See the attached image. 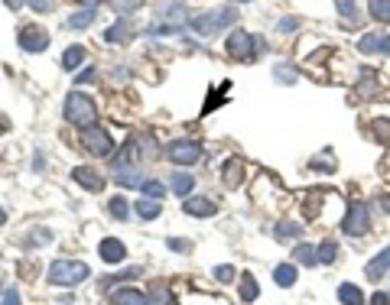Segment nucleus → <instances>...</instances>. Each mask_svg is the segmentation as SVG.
<instances>
[{"instance_id": "obj_1", "label": "nucleus", "mask_w": 390, "mask_h": 305, "mask_svg": "<svg viewBox=\"0 0 390 305\" xmlns=\"http://www.w3.org/2000/svg\"><path fill=\"white\" fill-rule=\"evenodd\" d=\"M238 20L241 17L234 7H215V10H208V13H199V17L189 20V30L199 36H215V33H221V30L234 26Z\"/></svg>"}, {"instance_id": "obj_2", "label": "nucleus", "mask_w": 390, "mask_h": 305, "mask_svg": "<svg viewBox=\"0 0 390 305\" xmlns=\"http://www.w3.org/2000/svg\"><path fill=\"white\" fill-rule=\"evenodd\" d=\"M65 120L68 124H75V127H94V117H98V110H94V101L88 98V94L82 91H72L65 94Z\"/></svg>"}, {"instance_id": "obj_3", "label": "nucleus", "mask_w": 390, "mask_h": 305, "mask_svg": "<svg viewBox=\"0 0 390 305\" xmlns=\"http://www.w3.org/2000/svg\"><path fill=\"white\" fill-rule=\"evenodd\" d=\"M225 49H228L231 59H238V62H254L257 56L267 49V46H263V39H257V36L247 33V30H234V33L228 36Z\"/></svg>"}, {"instance_id": "obj_4", "label": "nucleus", "mask_w": 390, "mask_h": 305, "mask_svg": "<svg viewBox=\"0 0 390 305\" xmlns=\"http://www.w3.org/2000/svg\"><path fill=\"white\" fill-rule=\"evenodd\" d=\"M88 276H92V270H88V263H82V260H56L49 266L52 286H78V283H85Z\"/></svg>"}, {"instance_id": "obj_5", "label": "nucleus", "mask_w": 390, "mask_h": 305, "mask_svg": "<svg viewBox=\"0 0 390 305\" xmlns=\"http://www.w3.org/2000/svg\"><path fill=\"white\" fill-rule=\"evenodd\" d=\"M341 231H345L348 238H365L367 231H371V208L365 202H355L348 208L345 221H341Z\"/></svg>"}, {"instance_id": "obj_6", "label": "nucleus", "mask_w": 390, "mask_h": 305, "mask_svg": "<svg viewBox=\"0 0 390 305\" xmlns=\"http://www.w3.org/2000/svg\"><path fill=\"white\" fill-rule=\"evenodd\" d=\"M82 146H85V152H92V156H101V160H108L111 150H114V140H111V134L104 127H85L82 130Z\"/></svg>"}, {"instance_id": "obj_7", "label": "nucleus", "mask_w": 390, "mask_h": 305, "mask_svg": "<svg viewBox=\"0 0 390 305\" xmlns=\"http://www.w3.org/2000/svg\"><path fill=\"white\" fill-rule=\"evenodd\" d=\"M166 156H170V162H176V166H195V162L202 160V146L195 143V140H172V143L166 146Z\"/></svg>"}, {"instance_id": "obj_8", "label": "nucleus", "mask_w": 390, "mask_h": 305, "mask_svg": "<svg viewBox=\"0 0 390 305\" xmlns=\"http://www.w3.org/2000/svg\"><path fill=\"white\" fill-rule=\"evenodd\" d=\"M17 43L23 46V52H46V49H49V33H46L39 23H30V26L20 30Z\"/></svg>"}, {"instance_id": "obj_9", "label": "nucleus", "mask_w": 390, "mask_h": 305, "mask_svg": "<svg viewBox=\"0 0 390 305\" xmlns=\"http://www.w3.org/2000/svg\"><path fill=\"white\" fill-rule=\"evenodd\" d=\"M111 176H114V182H120V186H127V188H144L150 182V176L137 169L134 162H114Z\"/></svg>"}, {"instance_id": "obj_10", "label": "nucleus", "mask_w": 390, "mask_h": 305, "mask_svg": "<svg viewBox=\"0 0 390 305\" xmlns=\"http://www.w3.org/2000/svg\"><path fill=\"white\" fill-rule=\"evenodd\" d=\"M358 52L365 56H390V36L384 33H367L358 39Z\"/></svg>"}, {"instance_id": "obj_11", "label": "nucleus", "mask_w": 390, "mask_h": 305, "mask_svg": "<svg viewBox=\"0 0 390 305\" xmlns=\"http://www.w3.org/2000/svg\"><path fill=\"white\" fill-rule=\"evenodd\" d=\"M72 182H78V186L88 188V192H101L104 188V176L98 169H92V166H75V169H72Z\"/></svg>"}, {"instance_id": "obj_12", "label": "nucleus", "mask_w": 390, "mask_h": 305, "mask_svg": "<svg viewBox=\"0 0 390 305\" xmlns=\"http://www.w3.org/2000/svg\"><path fill=\"white\" fill-rule=\"evenodd\" d=\"M182 212H186V214H192V218H212V214L218 212V205H215L212 198L195 195V198H186V205H182Z\"/></svg>"}, {"instance_id": "obj_13", "label": "nucleus", "mask_w": 390, "mask_h": 305, "mask_svg": "<svg viewBox=\"0 0 390 305\" xmlns=\"http://www.w3.org/2000/svg\"><path fill=\"white\" fill-rule=\"evenodd\" d=\"M98 254H101L104 263H120L124 257H127V247L120 244L118 238H104L101 244H98Z\"/></svg>"}, {"instance_id": "obj_14", "label": "nucleus", "mask_w": 390, "mask_h": 305, "mask_svg": "<svg viewBox=\"0 0 390 305\" xmlns=\"http://www.w3.org/2000/svg\"><path fill=\"white\" fill-rule=\"evenodd\" d=\"M365 273H367V280H374V283L387 276V273H390V247H387V250H381L374 260H367Z\"/></svg>"}, {"instance_id": "obj_15", "label": "nucleus", "mask_w": 390, "mask_h": 305, "mask_svg": "<svg viewBox=\"0 0 390 305\" xmlns=\"http://www.w3.org/2000/svg\"><path fill=\"white\" fill-rule=\"evenodd\" d=\"M130 36H134V26H130V20H118V23L114 26H108V30H104V43H118V46H124L130 39Z\"/></svg>"}, {"instance_id": "obj_16", "label": "nucleus", "mask_w": 390, "mask_h": 305, "mask_svg": "<svg viewBox=\"0 0 390 305\" xmlns=\"http://www.w3.org/2000/svg\"><path fill=\"white\" fill-rule=\"evenodd\" d=\"M221 176H225V186L228 188H238L241 179H244V162L234 156V160H228L225 166H221Z\"/></svg>"}, {"instance_id": "obj_17", "label": "nucleus", "mask_w": 390, "mask_h": 305, "mask_svg": "<svg viewBox=\"0 0 390 305\" xmlns=\"http://www.w3.org/2000/svg\"><path fill=\"white\" fill-rule=\"evenodd\" d=\"M114 305H150V296L140 289H118L114 292Z\"/></svg>"}, {"instance_id": "obj_18", "label": "nucleus", "mask_w": 390, "mask_h": 305, "mask_svg": "<svg viewBox=\"0 0 390 305\" xmlns=\"http://www.w3.org/2000/svg\"><path fill=\"white\" fill-rule=\"evenodd\" d=\"M170 188L176 192L179 198H189V192L195 188V176H189V172H172L170 179Z\"/></svg>"}, {"instance_id": "obj_19", "label": "nucleus", "mask_w": 390, "mask_h": 305, "mask_svg": "<svg viewBox=\"0 0 390 305\" xmlns=\"http://www.w3.org/2000/svg\"><path fill=\"white\" fill-rule=\"evenodd\" d=\"M134 212L140 214L144 221H153V218H160V212H163V205H160V198H140V202L134 205Z\"/></svg>"}, {"instance_id": "obj_20", "label": "nucleus", "mask_w": 390, "mask_h": 305, "mask_svg": "<svg viewBox=\"0 0 390 305\" xmlns=\"http://www.w3.org/2000/svg\"><path fill=\"white\" fill-rule=\"evenodd\" d=\"M85 46H68L65 52H62V68H65V72H75L78 65H82V62H85Z\"/></svg>"}, {"instance_id": "obj_21", "label": "nucleus", "mask_w": 390, "mask_h": 305, "mask_svg": "<svg viewBox=\"0 0 390 305\" xmlns=\"http://www.w3.org/2000/svg\"><path fill=\"white\" fill-rule=\"evenodd\" d=\"M339 302L341 305H365V292L358 286H351V283H341L339 286Z\"/></svg>"}, {"instance_id": "obj_22", "label": "nucleus", "mask_w": 390, "mask_h": 305, "mask_svg": "<svg viewBox=\"0 0 390 305\" xmlns=\"http://www.w3.org/2000/svg\"><path fill=\"white\" fill-rule=\"evenodd\" d=\"M94 17H98V10H78V13H72V17L65 20V26L68 30H88V26L94 23Z\"/></svg>"}, {"instance_id": "obj_23", "label": "nucleus", "mask_w": 390, "mask_h": 305, "mask_svg": "<svg viewBox=\"0 0 390 305\" xmlns=\"http://www.w3.org/2000/svg\"><path fill=\"white\" fill-rule=\"evenodd\" d=\"M335 7H339L341 23H345V26H358V23H361V17H358V4H355V0H335Z\"/></svg>"}, {"instance_id": "obj_24", "label": "nucleus", "mask_w": 390, "mask_h": 305, "mask_svg": "<svg viewBox=\"0 0 390 305\" xmlns=\"http://www.w3.org/2000/svg\"><path fill=\"white\" fill-rule=\"evenodd\" d=\"M273 283L283 286V289H289L293 283H296V266H293V263H280V266L273 270Z\"/></svg>"}, {"instance_id": "obj_25", "label": "nucleus", "mask_w": 390, "mask_h": 305, "mask_svg": "<svg viewBox=\"0 0 390 305\" xmlns=\"http://www.w3.org/2000/svg\"><path fill=\"white\" fill-rule=\"evenodd\" d=\"M367 13H371V20H377V23H390V0H371V4H367Z\"/></svg>"}, {"instance_id": "obj_26", "label": "nucleus", "mask_w": 390, "mask_h": 305, "mask_svg": "<svg viewBox=\"0 0 390 305\" xmlns=\"http://www.w3.org/2000/svg\"><path fill=\"white\" fill-rule=\"evenodd\" d=\"M303 234V228H299L296 221H280L277 228H273V238H280V240H293Z\"/></svg>"}, {"instance_id": "obj_27", "label": "nucleus", "mask_w": 390, "mask_h": 305, "mask_svg": "<svg viewBox=\"0 0 390 305\" xmlns=\"http://www.w3.org/2000/svg\"><path fill=\"white\" fill-rule=\"evenodd\" d=\"M293 257H296V263H303V266H315V263H319V250L309 244H299L296 250H293Z\"/></svg>"}, {"instance_id": "obj_28", "label": "nucleus", "mask_w": 390, "mask_h": 305, "mask_svg": "<svg viewBox=\"0 0 390 305\" xmlns=\"http://www.w3.org/2000/svg\"><path fill=\"white\" fill-rule=\"evenodd\" d=\"M260 296V289H257V280L247 273V276H241V299L244 302H254V299Z\"/></svg>"}, {"instance_id": "obj_29", "label": "nucleus", "mask_w": 390, "mask_h": 305, "mask_svg": "<svg viewBox=\"0 0 390 305\" xmlns=\"http://www.w3.org/2000/svg\"><path fill=\"white\" fill-rule=\"evenodd\" d=\"M315 250H319V263H325V266L335 263V257H339V244H335V240H322Z\"/></svg>"}, {"instance_id": "obj_30", "label": "nucleus", "mask_w": 390, "mask_h": 305, "mask_svg": "<svg viewBox=\"0 0 390 305\" xmlns=\"http://www.w3.org/2000/svg\"><path fill=\"white\" fill-rule=\"evenodd\" d=\"M108 212L114 214V218H118V221H124V218H127V198L114 195V198H111V202H108Z\"/></svg>"}, {"instance_id": "obj_31", "label": "nucleus", "mask_w": 390, "mask_h": 305, "mask_svg": "<svg viewBox=\"0 0 390 305\" xmlns=\"http://www.w3.org/2000/svg\"><path fill=\"white\" fill-rule=\"evenodd\" d=\"M114 13H134V10L144 7V0H111Z\"/></svg>"}, {"instance_id": "obj_32", "label": "nucleus", "mask_w": 390, "mask_h": 305, "mask_svg": "<svg viewBox=\"0 0 390 305\" xmlns=\"http://www.w3.org/2000/svg\"><path fill=\"white\" fill-rule=\"evenodd\" d=\"M374 136L381 143H390V120H374Z\"/></svg>"}, {"instance_id": "obj_33", "label": "nucleus", "mask_w": 390, "mask_h": 305, "mask_svg": "<svg viewBox=\"0 0 390 305\" xmlns=\"http://www.w3.org/2000/svg\"><path fill=\"white\" fill-rule=\"evenodd\" d=\"M144 195H146V198H163V195H166V188H163L156 179H150V182L144 186Z\"/></svg>"}, {"instance_id": "obj_34", "label": "nucleus", "mask_w": 390, "mask_h": 305, "mask_svg": "<svg viewBox=\"0 0 390 305\" xmlns=\"http://www.w3.org/2000/svg\"><path fill=\"white\" fill-rule=\"evenodd\" d=\"M273 72H277V82H283V85H293V82H296V75H293L289 65H277Z\"/></svg>"}, {"instance_id": "obj_35", "label": "nucleus", "mask_w": 390, "mask_h": 305, "mask_svg": "<svg viewBox=\"0 0 390 305\" xmlns=\"http://www.w3.org/2000/svg\"><path fill=\"white\" fill-rule=\"evenodd\" d=\"M215 280L231 283V280H234V266H228V263H225V266H215Z\"/></svg>"}, {"instance_id": "obj_36", "label": "nucleus", "mask_w": 390, "mask_h": 305, "mask_svg": "<svg viewBox=\"0 0 390 305\" xmlns=\"http://www.w3.org/2000/svg\"><path fill=\"white\" fill-rule=\"evenodd\" d=\"M309 166H313V169H335V160H332V156H315Z\"/></svg>"}, {"instance_id": "obj_37", "label": "nucleus", "mask_w": 390, "mask_h": 305, "mask_svg": "<svg viewBox=\"0 0 390 305\" xmlns=\"http://www.w3.org/2000/svg\"><path fill=\"white\" fill-rule=\"evenodd\" d=\"M150 305H172V296H166V289H156L150 296Z\"/></svg>"}, {"instance_id": "obj_38", "label": "nucleus", "mask_w": 390, "mask_h": 305, "mask_svg": "<svg viewBox=\"0 0 390 305\" xmlns=\"http://www.w3.org/2000/svg\"><path fill=\"white\" fill-rule=\"evenodd\" d=\"M299 26V20L296 17H283L280 20V26H277V30H280V33H293V30H296Z\"/></svg>"}, {"instance_id": "obj_39", "label": "nucleus", "mask_w": 390, "mask_h": 305, "mask_svg": "<svg viewBox=\"0 0 390 305\" xmlns=\"http://www.w3.org/2000/svg\"><path fill=\"white\" fill-rule=\"evenodd\" d=\"M49 240H52L49 231H33V234H30V244H49Z\"/></svg>"}, {"instance_id": "obj_40", "label": "nucleus", "mask_w": 390, "mask_h": 305, "mask_svg": "<svg viewBox=\"0 0 390 305\" xmlns=\"http://www.w3.org/2000/svg\"><path fill=\"white\" fill-rule=\"evenodd\" d=\"M30 7H33L36 13H49V10H52V0H30Z\"/></svg>"}, {"instance_id": "obj_41", "label": "nucleus", "mask_w": 390, "mask_h": 305, "mask_svg": "<svg viewBox=\"0 0 390 305\" xmlns=\"http://www.w3.org/2000/svg\"><path fill=\"white\" fill-rule=\"evenodd\" d=\"M0 305H20L17 289H7V292H4V299H0Z\"/></svg>"}, {"instance_id": "obj_42", "label": "nucleus", "mask_w": 390, "mask_h": 305, "mask_svg": "<svg viewBox=\"0 0 390 305\" xmlns=\"http://www.w3.org/2000/svg\"><path fill=\"white\" fill-rule=\"evenodd\" d=\"M88 82H94V68H85L82 75H75V85H88Z\"/></svg>"}, {"instance_id": "obj_43", "label": "nucleus", "mask_w": 390, "mask_h": 305, "mask_svg": "<svg viewBox=\"0 0 390 305\" xmlns=\"http://www.w3.org/2000/svg\"><path fill=\"white\" fill-rule=\"evenodd\" d=\"M170 250H179V254H182V250H189V240L172 238V240H170Z\"/></svg>"}, {"instance_id": "obj_44", "label": "nucleus", "mask_w": 390, "mask_h": 305, "mask_svg": "<svg viewBox=\"0 0 390 305\" xmlns=\"http://www.w3.org/2000/svg\"><path fill=\"white\" fill-rule=\"evenodd\" d=\"M371 305H390V296H384V292H374Z\"/></svg>"}, {"instance_id": "obj_45", "label": "nucleus", "mask_w": 390, "mask_h": 305, "mask_svg": "<svg viewBox=\"0 0 390 305\" xmlns=\"http://www.w3.org/2000/svg\"><path fill=\"white\" fill-rule=\"evenodd\" d=\"M82 7H88V10H98V4H104V0H78Z\"/></svg>"}, {"instance_id": "obj_46", "label": "nucleus", "mask_w": 390, "mask_h": 305, "mask_svg": "<svg viewBox=\"0 0 390 305\" xmlns=\"http://www.w3.org/2000/svg\"><path fill=\"white\" fill-rule=\"evenodd\" d=\"M4 4H7L10 10H20V7H23V4H26V0H4Z\"/></svg>"}, {"instance_id": "obj_47", "label": "nucleus", "mask_w": 390, "mask_h": 305, "mask_svg": "<svg viewBox=\"0 0 390 305\" xmlns=\"http://www.w3.org/2000/svg\"><path fill=\"white\" fill-rule=\"evenodd\" d=\"M4 224H7V212H4V208H0V228H4Z\"/></svg>"}, {"instance_id": "obj_48", "label": "nucleus", "mask_w": 390, "mask_h": 305, "mask_svg": "<svg viewBox=\"0 0 390 305\" xmlns=\"http://www.w3.org/2000/svg\"><path fill=\"white\" fill-rule=\"evenodd\" d=\"M384 208H387V212H390V195H387V198H384Z\"/></svg>"}, {"instance_id": "obj_49", "label": "nucleus", "mask_w": 390, "mask_h": 305, "mask_svg": "<svg viewBox=\"0 0 390 305\" xmlns=\"http://www.w3.org/2000/svg\"><path fill=\"white\" fill-rule=\"evenodd\" d=\"M238 4H244V0H238Z\"/></svg>"}]
</instances>
